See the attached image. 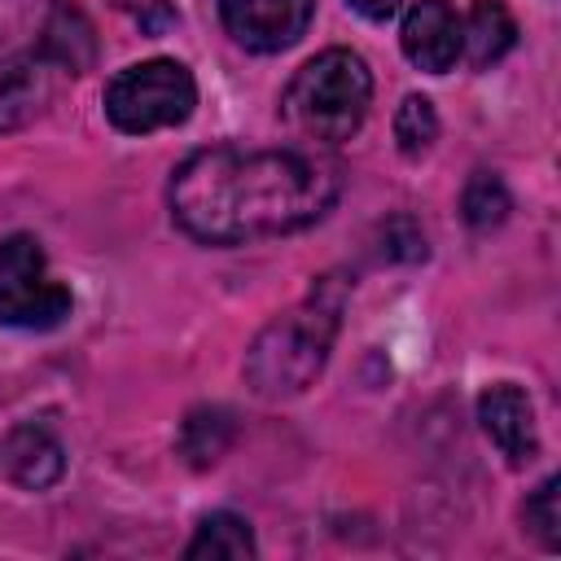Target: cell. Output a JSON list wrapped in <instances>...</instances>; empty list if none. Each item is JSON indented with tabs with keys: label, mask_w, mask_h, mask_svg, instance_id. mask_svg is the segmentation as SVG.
Here are the masks:
<instances>
[{
	"label": "cell",
	"mask_w": 561,
	"mask_h": 561,
	"mask_svg": "<svg viewBox=\"0 0 561 561\" xmlns=\"http://www.w3.org/2000/svg\"><path fill=\"white\" fill-rule=\"evenodd\" d=\"M39 57L53 61V66H61V70H70V75H79V70L92 66V57H96V31H92V22H88V13L79 4L57 0L48 9L44 31H39Z\"/></svg>",
	"instance_id": "obj_11"
},
{
	"label": "cell",
	"mask_w": 561,
	"mask_h": 561,
	"mask_svg": "<svg viewBox=\"0 0 561 561\" xmlns=\"http://www.w3.org/2000/svg\"><path fill=\"white\" fill-rule=\"evenodd\" d=\"M460 215L478 232L504 224V215H508V188H504V180L495 171H473L469 184H465V193H460Z\"/></svg>",
	"instance_id": "obj_15"
},
{
	"label": "cell",
	"mask_w": 561,
	"mask_h": 561,
	"mask_svg": "<svg viewBox=\"0 0 561 561\" xmlns=\"http://www.w3.org/2000/svg\"><path fill=\"white\" fill-rule=\"evenodd\" d=\"M381 254L386 259H399V263H416V259H425V232L408 215H394L381 228Z\"/></svg>",
	"instance_id": "obj_18"
},
{
	"label": "cell",
	"mask_w": 561,
	"mask_h": 561,
	"mask_svg": "<svg viewBox=\"0 0 561 561\" xmlns=\"http://www.w3.org/2000/svg\"><path fill=\"white\" fill-rule=\"evenodd\" d=\"M316 0H219L224 31L250 53H280L311 26Z\"/></svg>",
	"instance_id": "obj_6"
},
{
	"label": "cell",
	"mask_w": 561,
	"mask_h": 561,
	"mask_svg": "<svg viewBox=\"0 0 561 561\" xmlns=\"http://www.w3.org/2000/svg\"><path fill=\"white\" fill-rule=\"evenodd\" d=\"M403 53L412 66L430 70V75H443L456 66L460 57V44H465V31H460V18L447 0H416L403 18Z\"/></svg>",
	"instance_id": "obj_7"
},
{
	"label": "cell",
	"mask_w": 561,
	"mask_h": 561,
	"mask_svg": "<svg viewBox=\"0 0 561 561\" xmlns=\"http://www.w3.org/2000/svg\"><path fill=\"white\" fill-rule=\"evenodd\" d=\"M0 469L26 491H44L66 473V451L48 425L26 421L0 438Z\"/></svg>",
	"instance_id": "obj_9"
},
{
	"label": "cell",
	"mask_w": 561,
	"mask_h": 561,
	"mask_svg": "<svg viewBox=\"0 0 561 561\" xmlns=\"http://www.w3.org/2000/svg\"><path fill=\"white\" fill-rule=\"evenodd\" d=\"M232 434H237V425H232V412L228 408H210V403L206 408H193L184 416V425H180V456L193 469H210L228 451Z\"/></svg>",
	"instance_id": "obj_13"
},
{
	"label": "cell",
	"mask_w": 561,
	"mask_h": 561,
	"mask_svg": "<svg viewBox=\"0 0 561 561\" xmlns=\"http://www.w3.org/2000/svg\"><path fill=\"white\" fill-rule=\"evenodd\" d=\"M184 557H193V561H202V557H219V561L254 557V530L237 513H210V517H202V526H197L193 543L184 548Z\"/></svg>",
	"instance_id": "obj_14"
},
{
	"label": "cell",
	"mask_w": 561,
	"mask_h": 561,
	"mask_svg": "<svg viewBox=\"0 0 561 561\" xmlns=\"http://www.w3.org/2000/svg\"><path fill=\"white\" fill-rule=\"evenodd\" d=\"M460 31H465L460 53H469L473 70L495 66L517 44V22H513V13L500 0H478L473 13H469V26H460Z\"/></svg>",
	"instance_id": "obj_12"
},
{
	"label": "cell",
	"mask_w": 561,
	"mask_h": 561,
	"mask_svg": "<svg viewBox=\"0 0 561 561\" xmlns=\"http://www.w3.org/2000/svg\"><path fill=\"white\" fill-rule=\"evenodd\" d=\"M44 96H48L44 57L0 48V131H13L22 123H31L39 114Z\"/></svg>",
	"instance_id": "obj_10"
},
{
	"label": "cell",
	"mask_w": 561,
	"mask_h": 561,
	"mask_svg": "<svg viewBox=\"0 0 561 561\" xmlns=\"http://www.w3.org/2000/svg\"><path fill=\"white\" fill-rule=\"evenodd\" d=\"M351 4H355L364 18H373V22H386V18H390V13H394L403 0H351Z\"/></svg>",
	"instance_id": "obj_19"
},
{
	"label": "cell",
	"mask_w": 561,
	"mask_h": 561,
	"mask_svg": "<svg viewBox=\"0 0 561 561\" xmlns=\"http://www.w3.org/2000/svg\"><path fill=\"white\" fill-rule=\"evenodd\" d=\"M438 136V114H434V101L430 96H403V105L394 110V140L408 158L425 153Z\"/></svg>",
	"instance_id": "obj_16"
},
{
	"label": "cell",
	"mask_w": 561,
	"mask_h": 561,
	"mask_svg": "<svg viewBox=\"0 0 561 561\" xmlns=\"http://www.w3.org/2000/svg\"><path fill=\"white\" fill-rule=\"evenodd\" d=\"M193 105H197V83H193L188 66L167 61V57L127 66L105 88V114L127 136L175 127L193 114Z\"/></svg>",
	"instance_id": "obj_4"
},
{
	"label": "cell",
	"mask_w": 561,
	"mask_h": 561,
	"mask_svg": "<svg viewBox=\"0 0 561 561\" xmlns=\"http://www.w3.org/2000/svg\"><path fill=\"white\" fill-rule=\"evenodd\" d=\"M70 316V289L48 276V259L35 237L13 232L0 241V324L57 329Z\"/></svg>",
	"instance_id": "obj_5"
},
{
	"label": "cell",
	"mask_w": 561,
	"mask_h": 561,
	"mask_svg": "<svg viewBox=\"0 0 561 561\" xmlns=\"http://www.w3.org/2000/svg\"><path fill=\"white\" fill-rule=\"evenodd\" d=\"M478 421L486 430V438L500 447V456L508 465H526L539 451V434H535V412L522 386L500 381L491 390H482L478 399Z\"/></svg>",
	"instance_id": "obj_8"
},
{
	"label": "cell",
	"mask_w": 561,
	"mask_h": 561,
	"mask_svg": "<svg viewBox=\"0 0 561 561\" xmlns=\"http://www.w3.org/2000/svg\"><path fill=\"white\" fill-rule=\"evenodd\" d=\"M368 101H373V75L364 57L351 48H329L289 79L280 96V114L302 140L337 145L359 131Z\"/></svg>",
	"instance_id": "obj_3"
},
{
	"label": "cell",
	"mask_w": 561,
	"mask_h": 561,
	"mask_svg": "<svg viewBox=\"0 0 561 561\" xmlns=\"http://www.w3.org/2000/svg\"><path fill=\"white\" fill-rule=\"evenodd\" d=\"M342 193V167L311 149H202L171 175L175 224L206 245L285 237L329 215Z\"/></svg>",
	"instance_id": "obj_1"
},
{
	"label": "cell",
	"mask_w": 561,
	"mask_h": 561,
	"mask_svg": "<svg viewBox=\"0 0 561 561\" xmlns=\"http://www.w3.org/2000/svg\"><path fill=\"white\" fill-rule=\"evenodd\" d=\"M557 495H561V478H543L539 491L526 500V530L543 543V548H561V508H557Z\"/></svg>",
	"instance_id": "obj_17"
},
{
	"label": "cell",
	"mask_w": 561,
	"mask_h": 561,
	"mask_svg": "<svg viewBox=\"0 0 561 561\" xmlns=\"http://www.w3.org/2000/svg\"><path fill=\"white\" fill-rule=\"evenodd\" d=\"M342 302H346V280L342 276H324L307 302H298L294 311L276 316L245 351V381L254 386V394L263 399H289L302 394L333 346L337 320H342Z\"/></svg>",
	"instance_id": "obj_2"
}]
</instances>
